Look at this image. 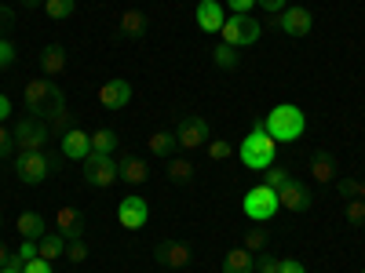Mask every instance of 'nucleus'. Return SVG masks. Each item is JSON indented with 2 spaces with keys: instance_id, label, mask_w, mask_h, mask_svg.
<instances>
[{
  "instance_id": "obj_39",
  "label": "nucleus",
  "mask_w": 365,
  "mask_h": 273,
  "mask_svg": "<svg viewBox=\"0 0 365 273\" xmlns=\"http://www.w3.org/2000/svg\"><path fill=\"white\" fill-rule=\"evenodd\" d=\"M15 259H19V262L37 259V240H22V245H19V252H15Z\"/></svg>"
},
{
  "instance_id": "obj_32",
  "label": "nucleus",
  "mask_w": 365,
  "mask_h": 273,
  "mask_svg": "<svg viewBox=\"0 0 365 273\" xmlns=\"http://www.w3.org/2000/svg\"><path fill=\"white\" fill-rule=\"evenodd\" d=\"M168 178H172V182H190V178H194V164H190V161H179V157L168 161Z\"/></svg>"
},
{
  "instance_id": "obj_31",
  "label": "nucleus",
  "mask_w": 365,
  "mask_h": 273,
  "mask_svg": "<svg viewBox=\"0 0 365 273\" xmlns=\"http://www.w3.org/2000/svg\"><path fill=\"white\" fill-rule=\"evenodd\" d=\"M205 154H208V161H220V164H223V161L234 157V146H230L227 139H208V142H205Z\"/></svg>"
},
{
  "instance_id": "obj_18",
  "label": "nucleus",
  "mask_w": 365,
  "mask_h": 273,
  "mask_svg": "<svg viewBox=\"0 0 365 273\" xmlns=\"http://www.w3.org/2000/svg\"><path fill=\"white\" fill-rule=\"evenodd\" d=\"M55 226H58V233H63L66 240H81L84 237V215L77 208H58V215H55Z\"/></svg>"
},
{
  "instance_id": "obj_10",
  "label": "nucleus",
  "mask_w": 365,
  "mask_h": 273,
  "mask_svg": "<svg viewBox=\"0 0 365 273\" xmlns=\"http://www.w3.org/2000/svg\"><path fill=\"white\" fill-rule=\"evenodd\" d=\"M117 223L125 230H143L150 223V204L143 197H125L117 204Z\"/></svg>"
},
{
  "instance_id": "obj_25",
  "label": "nucleus",
  "mask_w": 365,
  "mask_h": 273,
  "mask_svg": "<svg viewBox=\"0 0 365 273\" xmlns=\"http://www.w3.org/2000/svg\"><path fill=\"white\" fill-rule=\"evenodd\" d=\"M256 269V255L245 248H234L223 255V273H252Z\"/></svg>"
},
{
  "instance_id": "obj_47",
  "label": "nucleus",
  "mask_w": 365,
  "mask_h": 273,
  "mask_svg": "<svg viewBox=\"0 0 365 273\" xmlns=\"http://www.w3.org/2000/svg\"><path fill=\"white\" fill-rule=\"evenodd\" d=\"M22 266H26V262H19V259L11 255V262H8L4 269H0V273H22Z\"/></svg>"
},
{
  "instance_id": "obj_4",
  "label": "nucleus",
  "mask_w": 365,
  "mask_h": 273,
  "mask_svg": "<svg viewBox=\"0 0 365 273\" xmlns=\"http://www.w3.org/2000/svg\"><path fill=\"white\" fill-rule=\"evenodd\" d=\"M11 135H15V149H19V154H41V149L48 146V139H51L44 117H22Z\"/></svg>"
},
{
  "instance_id": "obj_41",
  "label": "nucleus",
  "mask_w": 365,
  "mask_h": 273,
  "mask_svg": "<svg viewBox=\"0 0 365 273\" xmlns=\"http://www.w3.org/2000/svg\"><path fill=\"white\" fill-rule=\"evenodd\" d=\"M227 8H230L234 15H249V11L256 8V0H227Z\"/></svg>"
},
{
  "instance_id": "obj_1",
  "label": "nucleus",
  "mask_w": 365,
  "mask_h": 273,
  "mask_svg": "<svg viewBox=\"0 0 365 273\" xmlns=\"http://www.w3.org/2000/svg\"><path fill=\"white\" fill-rule=\"evenodd\" d=\"M263 128L274 142H296L303 132H307V117H303L299 106L292 102H282V106H274L267 117H263Z\"/></svg>"
},
{
  "instance_id": "obj_24",
  "label": "nucleus",
  "mask_w": 365,
  "mask_h": 273,
  "mask_svg": "<svg viewBox=\"0 0 365 273\" xmlns=\"http://www.w3.org/2000/svg\"><path fill=\"white\" fill-rule=\"evenodd\" d=\"M311 178L314 182H332L336 178V157L325 154V149H318V154L311 157Z\"/></svg>"
},
{
  "instance_id": "obj_33",
  "label": "nucleus",
  "mask_w": 365,
  "mask_h": 273,
  "mask_svg": "<svg viewBox=\"0 0 365 273\" xmlns=\"http://www.w3.org/2000/svg\"><path fill=\"white\" fill-rule=\"evenodd\" d=\"M245 252H252V255L267 252V230H263V226H252V230L245 233Z\"/></svg>"
},
{
  "instance_id": "obj_36",
  "label": "nucleus",
  "mask_w": 365,
  "mask_h": 273,
  "mask_svg": "<svg viewBox=\"0 0 365 273\" xmlns=\"http://www.w3.org/2000/svg\"><path fill=\"white\" fill-rule=\"evenodd\" d=\"M15 154H19V149H15V135H8V128L0 124V161H8Z\"/></svg>"
},
{
  "instance_id": "obj_17",
  "label": "nucleus",
  "mask_w": 365,
  "mask_h": 273,
  "mask_svg": "<svg viewBox=\"0 0 365 273\" xmlns=\"http://www.w3.org/2000/svg\"><path fill=\"white\" fill-rule=\"evenodd\" d=\"M278 204H282L285 211H307V208H311V190L299 186V182L292 178L289 186L278 190Z\"/></svg>"
},
{
  "instance_id": "obj_34",
  "label": "nucleus",
  "mask_w": 365,
  "mask_h": 273,
  "mask_svg": "<svg viewBox=\"0 0 365 273\" xmlns=\"http://www.w3.org/2000/svg\"><path fill=\"white\" fill-rule=\"evenodd\" d=\"M344 215H347V223H354V226H361V223H365V200H358V197H351V200H347V211H344Z\"/></svg>"
},
{
  "instance_id": "obj_23",
  "label": "nucleus",
  "mask_w": 365,
  "mask_h": 273,
  "mask_svg": "<svg viewBox=\"0 0 365 273\" xmlns=\"http://www.w3.org/2000/svg\"><path fill=\"white\" fill-rule=\"evenodd\" d=\"M66 245H70V240L58 233V230H55V233H44V237L37 240V255L48 259V262H55V259H63V255H66Z\"/></svg>"
},
{
  "instance_id": "obj_46",
  "label": "nucleus",
  "mask_w": 365,
  "mask_h": 273,
  "mask_svg": "<svg viewBox=\"0 0 365 273\" xmlns=\"http://www.w3.org/2000/svg\"><path fill=\"white\" fill-rule=\"evenodd\" d=\"M8 117H11V99H8V95H0V124H4Z\"/></svg>"
},
{
  "instance_id": "obj_29",
  "label": "nucleus",
  "mask_w": 365,
  "mask_h": 273,
  "mask_svg": "<svg viewBox=\"0 0 365 273\" xmlns=\"http://www.w3.org/2000/svg\"><path fill=\"white\" fill-rule=\"evenodd\" d=\"M289 182H292V171L282 168V164H270L263 171V186H270V190H282V186H289Z\"/></svg>"
},
{
  "instance_id": "obj_40",
  "label": "nucleus",
  "mask_w": 365,
  "mask_h": 273,
  "mask_svg": "<svg viewBox=\"0 0 365 273\" xmlns=\"http://www.w3.org/2000/svg\"><path fill=\"white\" fill-rule=\"evenodd\" d=\"M22 273H51V262L37 255V259H29V262L22 266Z\"/></svg>"
},
{
  "instance_id": "obj_9",
  "label": "nucleus",
  "mask_w": 365,
  "mask_h": 273,
  "mask_svg": "<svg viewBox=\"0 0 365 273\" xmlns=\"http://www.w3.org/2000/svg\"><path fill=\"white\" fill-rule=\"evenodd\" d=\"M172 135H175V142H179L182 149H201V146L212 139V132H208V120H205V117H197V113L182 117V120H179V128H175Z\"/></svg>"
},
{
  "instance_id": "obj_43",
  "label": "nucleus",
  "mask_w": 365,
  "mask_h": 273,
  "mask_svg": "<svg viewBox=\"0 0 365 273\" xmlns=\"http://www.w3.org/2000/svg\"><path fill=\"white\" fill-rule=\"evenodd\" d=\"M336 190H340L347 200H351V197H358V178H340V182H336Z\"/></svg>"
},
{
  "instance_id": "obj_21",
  "label": "nucleus",
  "mask_w": 365,
  "mask_h": 273,
  "mask_svg": "<svg viewBox=\"0 0 365 273\" xmlns=\"http://www.w3.org/2000/svg\"><path fill=\"white\" fill-rule=\"evenodd\" d=\"M117 171H120V178L128 182V186H143V182L150 178V168H146V161L143 157H120L117 161Z\"/></svg>"
},
{
  "instance_id": "obj_26",
  "label": "nucleus",
  "mask_w": 365,
  "mask_h": 273,
  "mask_svg": "<svg viewBox=\"0 0 365 273\" xmlns=\"http://www.w3.org/2000/svg\"><path fill=\"white\" fill-rule=\"evenodd\" d=\"M146 146H150V154H154V157H172V149H175L179 142H175V135H168V132H154V135L146 139Z\"/></svg>"
},
{
  "instance_id": "obj_51",
  "label": "nucleus",
  "mask_w": 365,
  "mask_h": 273,
  "mask_svg": "<svg viewBox=\"0 0 365 273\" xmlns=\"http://www.w3.org/2000/svg\"><path fill=\"white\" fill-rule=\"evenodd\" d=\"M0 226H4V219H0Z\"/></svg>"
},
{
  "instance_id": "obj_20",
  "label": "nucleus",
  "mask_w": 365,
  "mask_h": 273,
  "mask_svg": "<svg viewBox=\"0 0 365 273\" xmlns=\"http://www.w3.org/2000/svg\"><path fill=\"white\" fill-rule=\"evenodd\" d=\"M15 230H19L22 240H41L48 233V223H44L41 211H22V215L15 219Z\"/></svg>"
},
{
  "instance_id": "obj_6",
  "label": "nucleus",
  "mask_w": 365,
  "mask_h": 273,
  "mask_svg": "<svg viewBox=\"0 0 365 273\" xmlns=\"http://www.w3.org/2000/svg\"><path fill=\"white\" fill-rule=\"evenodd\" d=\"M241 208H245V215L252 219V223H270L274 215H278V190H270V186H252L249 193H245V200H241Z\"/></svg>"
},
{
  "instance_id": "obj_22",
  "label": "nucleus",
  "mask_w": 365,
  "mask_h": 273,
  "mask_svg": "<svg viewBox=\"0 0 365 273\" xmlns=\"http://www.w3.org/2000/svg\"><path fill=\"white\" fill-rule=\"evenodd\" d=\"M117 33L125 41H139L146 33V15L139 8H128L125 15H120V22H117Z\"/></svg>"
},
{
  "instance_id": "obj_3",
  "label": "nucleus",
  "mask_w": 365,
  "mask_h": 273,
  "mask_svg": "<svg viewBox=\"0 0 365 273\" xmlns=\"http://www.w3.org/2000/svg\"><path fill=\"white\" fill-rule=\"evenodd\" d=\"M15 161V175H19V182H26V186H37V182H44L55 168H58V161H63V154H15L11 157Z\"/></svg>"
},
{
  "instance_id": "obj_35",
  "label": "nucleus",
  "mask_w": 365,
  "mask_h": 273,
  "mask_svg": "<svg viewBox=\"0 0 365 273\" xmlns=\"http://www.w3.org/2000/svg\"><path fill=\"white\" fill-rule=\"evenodd\" d=\"M256 269L259 273H282V255H256Z\"/></svg>"
},
{
  "instance_id": "obj_30",
  "label": "nucleus",
  "mask_w": 365,
  "mask_h": 273,
  "mask_svg": "<svg viewBox=\"0 0 365 273\" xmlns=\"http://www.w3.org/2000/svg\"><path fill=\"white\" fill-rule=\"evenodd\" d=\"M212 63H216L220 70H234L237 66V48H230V44H216V48H212Z\"/></svg>"
},
{
  "instance_id": "obj_16",
  "label": "nucleus",
  "mask_w": 365,
  "mask_h": 273,
  "mask_svg": "<svg viewBox=\"0 0 365 273\" xmlns=\"http://www.w3.org/2000/svg\"><path fill=\"white\" fill-rule=\"evenodd\" d=\"M154 255H158V262H161L165 269H182V266L190 262V248L179 245V240H161Z\"/></svg>"
},
{
  "instance_id": "obj_2",
  "label": "nucleus",
  "mask_w": 365,
  "mask_h": 273,
  "mask_svg": "<svg viewBox=\"0 0 365 273\" xmlns=\"http://www.w3.org/2000/svg\"><path fill=\"white\" fill-rule=\"evenodd\" d=\"M274 161H278V142L267 135L263 120H256V128L245 135V142H241V164L252 168V171H267Z\"/></svg>"
},
{
  "instance_id": "obj_12",
  "label": "nucleus",
  "mask_w": 365,
  "mask_h": 273,
  "mask_svg": "<svg viewBox=\"0 0 365 273\" xmlns=\"http://www.w3.org/2000/svg\"><path fill=\"white\" fill-rule=\"evenodd\" d=\"M132 102V84L128 80H106L99 87V106L103 109H125Z\"/></svg>"
},
{
  "instance_id": "obj_44",
  "label": "nucleus",
  "mask_w": 365,
  "mask_h": 273,
  "mask_svg": "<svg viewBox=\"0 0 365 273\" xmlns=\"http://www.w3.org/2000/svg\"><path fill=\"white\" fill-rule=\"evenodd\" d=\"M256 4H259L263 11H270V15H278V11H285V0H256Z\"/></svg>"
},
{
  "instance_id": "obj_48",
  "label": "nucleus",
  "mask_w": 365,
  "mask_h": 273,
  "mask_svg": "<svg viewBox=\"0 0 365 273\" xmlns=\"http://www.w3.org/2000/svg\"><path fill=\"white\" fill-rule=\"evenodd\" d=\"M11 262V252H8V245H4V240H0V269H4Z\"/></svg>"
},
{
  "instance_id": "obj_37",
  "label": "nucleus",
  "mask_w": 365,
  "mask_h": 273,
  "mask_svg": "<svg viewBox=\"0 0 365 273\" xmlns=\"http://www.w3.org/2000/svg\"><path fill=\"white\" fill-rule=\"evenodd\" d=\"M66 259L77 262V266L88 259V245H84V240H70V245H66Z\"/></svg>"
},
{
  "instance_id": "obj_7",
  "label": "nucleus",
  "mask_w": 365,
  "mask_h": 273,
  "mask_svg": "<svg viewBox=\"0 0 365 273\" xmlns=\"http://www.w3.org/2000/svg\"><path fill=\"white\" fill-rule=\"evenodd\" d=\"M259 22L252 18V15H230L227 22H223V29H220V37H223V44H230V48H249V44H256L259 41Z\"/></svg>"
},
{
  "instance_id": "obj_50",
  "label": "nucleus",
  "mask_w": 365,
  "mask_h": 273,
  "mask_svg": "<svg viewBox=\"0 0 365 273\" xmlns=\"http://www.w3.org/2000/svg\"><path fill=\"white\" fill-rule=\"evenodd\" d=\"M19 4H26V8H37V4H41V0H19Z\"/></svg>"
},
{
  "instance_id": "obj_27",
  "label": "nucleus",
  "mask_w": 365,
  "mask_h": 273,
  "mask_svg": "<svg viewBox=\"0 0 365 273\" xmlns=\"http://www.w3.org/2000/svg\"><path fill=\"white\" fill-rule=\"evenodd\" d=\"M77 11V0H44V15L51 22H66Z\"/></svg>"
},
{
  "instance_id": "obj_52",
  "label": "nucleus",
  "mask_w": 365,
  "mask_h": 273,
  "mask_svg": "<svg viewBox=\"0 0 365 273\" xmlns=\"http://www.w3.org/2000/svg\"><path fill=\"white\" fill-rule=\"evenodd\" d=\"M361 273H365V269H361Z\"/></svg>"
},
{
  "instance_id": "obj_42",
  "label": "nucleus",
  "mask_w": 365,
  "mask_h": 273,
  "mask_svg": "<svg viewBox=\"0 0 365 273\" xmlns=\"http://www.w3.org/2000/svg\"><path fill=\"white\" fill-rule=\"evenodd\" d=\"M11 26H15V11H11V8H4V4H0V37H4V33H8Z\"/></svg>"
},
{
  "instance_id": "obj_11",
  "label": "nucleus",
  "mask_w": 365,
  "mask_h": 273,
  "mask_svg": "<svg viewBox=\"0 0 365 273\" xmlns=\"http://www.w3.org/2000/svg\"><path fill=\"white\" fill-rule=\"evenodd\" d=\"M278 26L289 37H307L314 29V15L307 8H285V11H278Z\"/></svg>"
},
{
  "instance_id": "obj_13",
  "label": "nucleus",
  "mask_w": 365,
  "mask_h": 273,
  "mask_svg": "<svg viewBox=\"0 0 365 273\" xmlns=\"http://www.w3.org/2000/svg\"><path fill=\"white\" fill-rule=\"evenodd\" d=\"M194 18H197V29H201V33H220L223 22H227L220 0H201L197 11H194Z\"/></svg>"
},
{
  "instance_id": "obj_49",
  "label": "nucleus",
  "mask_w": 365,
  "mask_h": 273,
  "mask_svg": "<svg viewBox=\"0 0 365 273\" xmlns=\"http://www.w3.org/2000/svg\"><path fill=\"white\" fill-rule=\"evenodd\" d=\"M358 200H365V178H358Z\"/></svg>"
},
{
  "instance_id": "obj_14",
  "label": "nucleus",
  "mask_w": 365,
  "mask_h": 273,
  "mask_svg": "<svg viewBox=\"0 0 365 273\" xmlns=\"http://www.w3.org/2000/svg\"><path fill=\"white\" fill-rule=\"evenodd\" d=\"M58 154L70 157V161H84V157L91 154V135L81 132V128H70V132L63 135V142H58Z\"/></svg>"
},
{
  "instance_id": "obj_19",
  "label": "nucleus",
  "mask_w": 365,
  "mask_h": 273,
  "mask_svg": "<svg viewBox=\"0 0 365 273\" xmlns=\"http://www.w3.org/2000/svg\"><path fill=\"white\" fill-rule=\"evenodd\" d=\"M41 70H44L48 80L63 77V73H66V48H63V44H48V48L41 51Z\"/></svg>"
},
{
  "instance_id": "obj_15",
  "label": "nucleus",
  "mask_w": 365,
  "mask_h": 273,
  "mask_svg": "<svg viewBox=\"0 0 365 273\" xmlns=\"http://www.w3.org/2000/svg\"><path fill=\"white\" fill-rule=\"evenodd\" d=\"M44 124H48L51 135H66V132L73 128V113H70V106H66V95H63V99H55V102L48 106Z\"/></svg>"
},
{
  "instance_id": "obj_8",
  "label": "nucleus",
  "mask_w": 365,
  "mask_h": 273,
  "mask_svg": "<svg viewBox=\"0 0 365 273\" xmlns=\"http://www.w3.org/2000/svg\"><path fill=\"white\" fill-rule=\"evenodd\" d=\"M55 99H63V87H58L55 80H29L26 91H22V102H26L29 117H44Z\"/></svg>"
},
{
  "instance_id": "obj_45",
  "label": "nucleus",
  "mask_w": 365,
  "mask_h": 273,
  "mask_svg": "<svg viewBox=\"0 0 365 273\" xmlns=\"http://www.w3.org/2000/svg\"><path fill=\"white\" fill-rule=\"evenodd\" d=\"M282 273H307L299 259H282Z\"/></svg>"
},
{
  "instance_id": "obj_28",
  "label": "nucleus",
  "mask_w": 365,
  "mask_h": 273,
  "mask_svg": "<svg viewBox=\"0 0 365 273\" xmlns=\"http://www.w3.org/2000/svg\"><path fill=\"white\" fill-rule=\"evenodd\" d=\"M117 149V132L113 128H99L91 135V154H113Z\"/></svg>"
},
{
  "instance_id": "obj_5",
  "label": "nucleus",
  "mask_w": 365,
  "mask_h": 273,
  "mask_svg": "<svg viewBox=\"0 0 365 273\" xmlns=\"http://www.w3.org/2000/svg\"><path fill=\"white\" fill-rule=\"evenodd\" d=\"M81 164H84V168H81L84 182H88V186H96V190H110L113 182L120 178V171H117V161H113L110 154H88Z\"/></svg>"
},
{
  "instance_id": "obj_38",
  "label": "nucleus",
  "mask_w": 365,
  "mask_h": 273,
  "mask_svg": "<svg viewBox=\"0 0 365 273\" xmlns=\"http://www.w3.org/2000/svg\"><path fill=\"white\" fill-rule=\"evenodd\" d=\"M11 63H15V44L8 37H0V70L11 66Z\"/></svg>"
}]
</instances>
